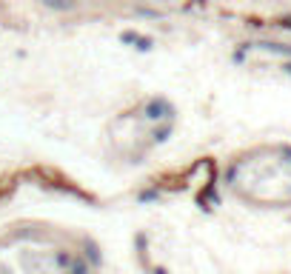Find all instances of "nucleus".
<instances>
[{
  "label": "nucleus",
  "mask_w": 291,
  "mask_h": 274,
  "mask_svg": "<svg viewBox=\"0 0 291 274\" xmlns=\"http://www.w3.org/2000/svg\"><path fill=\"white\" fill-rule=\"evenodd\" d=\"M234 188L246 197L271 206H291V149H257L251 157L240 160L228 174Z\"/></svg>",
  "instance_id": "obj_1"
}]
</instances>
